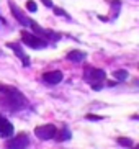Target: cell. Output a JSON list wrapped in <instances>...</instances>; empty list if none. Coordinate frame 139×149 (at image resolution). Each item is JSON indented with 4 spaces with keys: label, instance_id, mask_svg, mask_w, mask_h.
<instances>
[{
    "label": "cell",
    "instance_id": "obj_1",
    "mask_svg": "<svg viewBox=\"0 0 139 149\" xmlns=\"http://www.w3.org/2000/svg\"><path fill=\"white\" fill-rule=\"evenodd\" d=\"M0 103H2L5 108L12 110V111H17V110L25 108L28 100H26L25 95H23L18 88L0 84Z\"/></svg>",
    "mask_w": 139,
    "mask_h": 149
},
{
    "label": "cell",
    "instance_id": "obj_2",
    "mask_svg": "<svg viewBox=\"0 0 139 149\" xmlns=\"http://www.w3.org/2000/svg\"><path fill=\"white\" fill-rule=\"evenodd\" d=\"M83 80L87 84H90V87L93 90H101L103 80H105V70L92 67V66H85V69H83Z\"/></svg>",
    "mask_w": 139,
    "mask_h": 149
},
{
    "label": "cell",
    "instance_id": "obj_3",
    "mask_svg": "<svg viewBox=\"0 0 139 149\" xmlns=\"http://www.w3.org/2000/svg\"><path fill=\"white\" fill-rule=\"evenodd\" d=\"M22 41L28 46V48H33V49L48 48V40H44V38L35 35V33H28V31H25V30L22 31Z\"/></svg>",
    "mask_w": 139,
    "mask_h": 149
},
{
    "label": "cell",
    "instance_id": "obj_4",
    "mask_svg": "<svg viewBox=\"0 0 139 149\" xmlns=\"http://www.w3.org/2000/svg\"><path fill=\"white\" fill-rule=\"evenodd\" d=\"M31 26V30H33V33L35 35H38V36H41V38H44V40H48V41H56V40H59L61 38V35H57V33H54V31H51V30H44V28H41L38 25L36 22H33V20H30V23H28Z\"/></svg>",
    "mask_w": 139,
    "mask_h": 149
},
{
    "label": "cell",
    "instance_id": "obj_5",
    "mask_svg": "<svg viewBox=\"0 0 139 149\" xmlns=\"http://www.w3.org/2000/svg\"><path fill=\"white\" fill-rule=\"evenodd\" d=\"M28 146H30V138H28V134H26V133H20V134H17L15 138H10V139L7 141L5 148L22 149V148H28Z\"/></svg>",
    "mask_w": 139,
    "mask_h": 149
},
{
    "label": "cell",
    "instance_id": "obj_6",
    "mask_svg": "<svg viewBox=\"0 0 139 149\" xmlns=\"http://www.w3.org/2000/svg\"><path fill=\"white\" fill-rule=\"evenodd\" d=\"M56 131H57V128L54 126V125H41V126L35 128L36 138H39V139H43V141L52 139V138L56 136Z\"/></svg>",
    "mask_w": 139,
    "mask_h": 149
},
{
    "label": "cell",
    "instance_id": "obj_7",
    "mask_svg": "<svg viewBox=\"0 0 139 149\" xmlns=\"http://www.w3.org/2000/svg\"><path fill=\"white\" fill-rule=\"evenodd\" d=\"M7 48L12 49V51L15 53V56H17L18 59H22L23 66H25V67H30L31 61H30V57H28V56L25 54V51L22 49V44H20V43H7Z\"/></svg>",
    "mask_w": 139,
    "mask_h": 149
},
{
    "label": "cell",
    "instance_id": "obj_8",
    "mask_svg": "<svg viewBox=\"0 0 139 149\" xmlns=\"http://www.w3.org/2000/svg\"><path fill=\"white\" fill-rule=\"evenodd\" d=\"M62 72L61 70H49V72H44L43 74V80L46 84H49V85H56V84H59L62 80Z\"/></svg>",
    "mask_w": 139,
    "mask_h": 149
},
{
    "label": "cell",
    "instance_id": "obj_9",
    "mask_svg": "<svg viewBox=\"0 0 139 149\" xmlns=\"http://www.w3.org/2000/svg\"><path fill=\"white\" fill-rule=\"evenodd\" d=\"M0 136L2 138H10V136H13V125L5 118L3 115H0Z\"/></svg>",
    "mask_w": 139,
    "mask_h": 149
},
{
    "label": "cell",
    "instance_id": "obj_10",
    "mask_svg": "<svg viewBox=\"0 0 139 149\" xmlns=\"http://www.w3.org/2000/svg\"><path fill=\"white\" fill-rule=\"evenodd\" d=\"M10 8H12V13H13V17L17 18L18 22L22 23L23 26H28V23H30V18H26L25 15H23V12L20 8H18L17 5L13 3V2H10Z\"/></svg>",
    "mask_w": 139,
    "mask_h": 149
},
{
    "label": "cell",
    "instance_id": "obj_11",
    "mask_svg": "<svg viewBox=\"0 0 139 149\" xmlns=\"http://www.w3.org/2000/svg\"><path fill=\"white\" fill-rule=\"evenodd\" d=\"M85 57H87V53H83V51H77V49H74V51H70V53L67 54V59L72 61V62H82Z\"/></svg>",
    "mask_w": 139,
    "mask_h": 149
},
{
    "label": "cell",
    "instance_id": "obj_12",
    "mask_svg": "<svg viewBox=\"0 0 139 149\" xmlns=\"http://www.w3.org/2000/svg\"><path fill=\"white\" fill-rule=\"evenodd\" d=\"M59 143H62V141H69L70 138H72V133L69 131V128L67 126H64L61 130V131H56V136H54Z\"/></svg>",
    "mask_w": 139,
    "mask_h": 149
},
{
    "label": "cell",
    "instance_id": "obj_13",
    "mask_svg": "<svg viewBox=\"0 0 139 149\" xmlns=\"http://www.w3.org/2000/svg\"><path fill=\"white\" fill-rule=\"evenodd\" d=\"M113 75H115V79H116L118 82H123V80H126V79H128L126 69H118V70H115Z\"/></svg>",
    "mask_w": 139,
    "mask_h": 149
},
{
    "label": "cell",
    "instance_id": "obj_14",
    "mask_svg": "<svg viewBox=\"0 0 139 149\" xmlns=\"http://www.w3.org/2000/svg\"><path fill=\"white\" fill-rule=\"evenodd\" d=\"M116 143L118 144H121L123 148H133V146H134V143H133V139H129V138H118L116 139Z\"/></svg>",
    "mask_w": 139,
    "mask_h": 149
},
{
    "label": "cell",
    "instance_id": "obj_15",
    "mask_svg": "<svg viewBox=\"0 0 139 149\" xmlns=\"http://www.w3.org/2000/svg\"><path fill=\"white\" fill-rule=\"evenodd\" d=\"M52 10H54V13L57 15V17H64V18H67V20H70V15L65 12V10H62V8H57V7H52Z\"/></svg>",
    "mask_w": 139,
    "mask_h": 149
},
{
    "label": "cell",
    "instance_id": "obj_16",
    "mask_svg": "<svg viewBox=\"0 0 139 149\" xmlns=\"http://www.w3.org/2000/svg\"><path fill=\"white\" fill-rule=\"evenodd\" d=\"M26 10L31 12V13H35L36 10H38V5H36L35 0H28V2H26Z\"/></svg>",
    "mask_w": 139,
    "mask_h": 149
},
{
    "label": "cell",
    "instance_id": "obj_17",
    "mask_svg": "<svg viewBox=\"0 0 139 149\" xmlns=\"http://www.w3.org/2000/svg\"><path fill=\"white\" fill-rule=\"evenodd\" d=\"M85 118L92 120V121H100V120H103L101 116H98V115H92V113H87V115H85Z\"/></svg>",
    "mask_w": 139,
    "mask_h": 149
},
{
    "label": "cell",
    "instance_id": "obj_18",
    "mask_svg": "<svg viewBox=\"0 0 139 149\" xmlns=\"http://www.w3.org/2000/svg\"><path fill=\"white\" fill-rule=\"evenodd\" d=\"M41 2H43V3L46 5V7H49V8H52V7H54V5H52V2H51V0H41Z\"/></svg>",
    "mask_w": 139,
    "mask_h": 149
},
{
    "label": "cell",
    "instance_id": "obj_19",
    "mask_svg": "<svg viewBox=\"0 0 139 149\" xmlns=\"http://www.w3.org/2000/svg\"><path fill=\"white\" fill-rule=\"evenodd\" d=\"M0 22H2V23H5V20H3V18H2V17H0Z\"/></svg>",
    "mask_w": 139,
    "mask_h": 149
}]
</instances>
